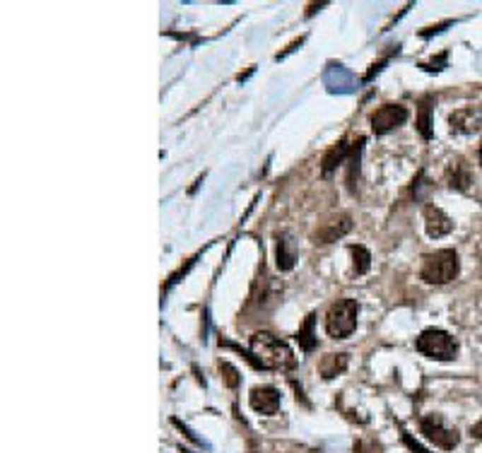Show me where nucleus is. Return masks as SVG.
Here are the masks:
<instances>
[{"instance_id":"nucleus-1","label":"nucleus","mask_w":482,"mask_h":453,"mask_svg":"<svg viewBox=\"0 0 482 453\" xmlns=\"http://www.w3.org/2000/svg\"><path fill=\"white\" fill-rule=\"evenodd\" d=\"M251 355L261 369H290L295 367V355L282 340L268 333H256L251 338Z\"/></svg>"},{"instance_id":"nucleus-2","label":"nucleus","mask_w":482,"mask_h":453,"mask_svg":"<svg viewBox=\"0 0 482 453\" xmlns=\"http://www.w3.org/2000/svg\"><path fill=\"white\" fill-rule=\"evenodd\" d=\"M458 254L451 249H442L434 251V254H427L425 261H422V270L420 278L427 282V285H446V282L456 280L458 275Z\"/></svg>"},{"instance_id":"nucleus-3","label":"nucleus","mask_w":482,"mask_h":453,"mask_svg":"<svg viewBox=\"0 0 482 453\" xmlns=\"http://www.w3.org/2000/svg\"><path fill=\"white\" fill-rule=\"evenodd\" d=\"M357 316H360V304L355 299H338L326 314V333L335 340L348 338L357 328Z\"/></svg>"},{"instance_id":"nucleus-4","label":"nucleus","mask_w":482,"mask_h":453,"mask_svg":"<svg viewBox=\"0 0 482 453\" xmlns=\"http://www.w3.org/2000/svg\"><path fill=\"white\" fill-rule=\"evenodd\" d=\"M417 352H422L429 360L437 362H451L458 352V343L451 338L446 331H439V328H427V331L420 333V338L415 340Z\"/></svg>"},{"instance_id":"nucleus-5","label":"nucleus","mask_w":482,"mask_h":453,"mask_svg":"<svg viewBox=\"0 0 482 453\" xmlns=\"http://www.w3.org/2000/svg\"><path fill=\"white\" fill-rule=\"evenodd\" d=\"M420 429L434 446H439V449H444V451L456 449L458 441H461L458 429L449 427L439 415H425V417H422V422H420Z\"/></svg>"},{"instance_id":"nucleus-6","label":"nucleus","mask_w":482,"mask_h":453,"mask_svg":"<svg viewBox=\"0 0 482 453\" xmlns=\"http://www.w3.org/2000/svg\"><path fill=\"white\" fill-rule=\"evenodd\" d=\"M408 121V109L401 107V104H384V107H379L372 114V119H369V123H372V131L376 135H384L393 131V128L403 126V123Z\"/></svg>"},{"instance_id":"nucleus-7","label":"nucleus","mask_w":482,"mask_h":453,"mask_svg":"<svg viewBox=\"0 0 482 453\" xmlns=\"http://www.w3.org/2000/svg\"><path fill=\"white\" fill-rule=\"evenodd\" d=\"M249 400L251 408L261 415H275L280 410V391L273 386H256Z\"/></svg>"},{"instance_id":"nucleus-8","label":"nucleus","mask_w":482,"mask_h":453,"mask_svg":"<svg viewBox=\"0 0 482 453\" xmlns=\"http://www.w3.org/2000/svg\"><path fill=\"white\" fill-rule=\"evenodd\" d=\"M350 229H352V217L340 215V217H333V220L323 222V225L316 229L314 239H316V244H333V241H338L340 237H345Z\"/></svg>"},{"instance_id":"nucleus-9","label":"nucleus","mask_w":482,"mask_h":453,"mask_svg":"<svg viewBox=\"0 0 482 453\" xmlns=\"http://www.w3.org/2000/svg\"><path fill=\"white\" fill-rule=\"evenodd\" d=\"M425 229L432 239H442L451 232V229H454V222H451V217L446 215L444 210H439L437 205H427L425 208Z\"/></svg>"},{"instance_id":"nucleus-10","label":"nucleus","mask_w":482,"mask_h":453,"mask_svg":"<svg viewBox=\"0 0 482 453\" xmlns=\"http://www.w3.org/2000/svg\"><path fill=\"white\" fill-rule=\"evenodd\" d=\"M480 126H482V119L478 111L473 109H461L456 114H451V131L456 133H475L480 131Z\"/></svg>"},{"instance_id":"nucleus-11","label":"nucleus","mask_w":482,"mask_h":453,"mask_svg":"<svg viewBox=\"0 0 482 453\" xmlns=\"http://www.w3.org/2000/svg\"><path fill=\"white\" fill-rule=\"evenodd\" d=\"M348 364H350V357L348 355H326L321 360V364H319V372H321L323 379L331 381L338 374H343L345 369H348Z\"/></svg>"},{"instance_id":"nucleus-12","label":"nucleus","mask_w":482,"mask_h":453,"mask_svg":"<svg viewBox=\"0 0 482 453\" xmlns=\"http://www.w3.org/2000/svg\"><path fill=\"white\" fill-rule=\"evenodd\" d=\"M275 258H278V268L280 270H292V266H295L297 256H295V249H292V244L285 239V234H278V244H275Z\"/></svg>"},{"instance_id":"nucleus-13","label":"nucleus","mask_w":482,"mask_h":453,"mask_svg":"<svg viewBox=\"0 0 482 453\" xmlns=\"http://www.w3.org/2000/svg\"><path fill=\"white\" fill-rule=\"evenodd\" d=\"M350 152H352V147L345 143V140H340V143L335 145L326 157H323V176H328L335 167H338V164H343Z\"/></svg>"},{"instance_id":"nucleus-14","label":"nucleus","mask_w":482,"mask_h":453,"mask_svg":"<svg viewBox=\"0 0 482 453\" xmlns=\"http://www.w3.org/2000/svg\"><path fill=\"white\" fill-rule=\"evenodd\" d=\"M470 172H468V167L463 162H456V164H451L449 167V186L451 188H458V191H466L468 184H470Z\"/></svg>"},{"instance_id":"nucleus-15","label":"nucleus","mask_w":482,"mask_h":453,"mask_svg":"<svg viewBox=\"0 0 482 453\" xmlns=\"http://www.w3.org/2000/svg\"><path fill=\"white\" fill-rule=\"evenodd\" d=\"M314 323H316V316H314V314H309V316H307V321H304V326L299 328V333H297V343L302 345L307 352H311V350L316 347Z\"/></svg>"},{"instance_id":"nucleus-16","label":"nucleus","mask_w":482,"mask_h":453,"mask_svg":"<svg viewBox=\"0 0 482 453\" xmlns=\"http://www.w3.org/2000/svg\"><path fill=\"white\" fill-rule=\"evenodd\" d=\"M350 254H352V266H355V273L357 275L367 273L369 266H372V254H369L364 246H350Z\"/></svg>"},{"instance_id":"nucleus-17","label":"nucleus","mask_w":482,"mask_h":453,"mask_svg":"<svg viewBox=\"0 0 482 453\" xmlns=\"http://www.w3.org/2000/svg\"><path fill=\"white\" fill-rule=\"evenodd\" d=\"M417 126H420V133L425 138H432V131H429V99L420 104V119H417Z\"/></svg>"},{"instance_id":"nucleus-18","label":"nucleus","mask_w":482,"mask_h":453,"mask_svg":"<svg viewBox=\"0 0 482 453\" xmlns=\"http://www.w3.org/2000/svg\"><path fill=\"white\" fill-rule=\"evenodd\" d=\"M220 372L225 374V381H227V386H232V388H237V386H239V372H237V369L232 367V364L222 362V364H220Z\"/></svg>"},{"instance_id":"nucleus-19","label":"nucleus","mask_w":482,"mask_h":453,"mask_svg":"<svg viewBox=\"0 0 482 453\" xmlns=\"http://www.w3.org/2000/svg\"><path fill=\"white\" fill-rule=\"evenodd\" d=\"M403 441H405V444H408V449L413 451V453H429V451L422 449V446L417 444V441H415L413 437H410V434H405V432H403Z\"/></svg>"},{"instance_id":"nucleus-20","label":"nucleus","mask_w":482,"mask_h":453,"mask_svg":"<svg viewBox=\"0 0 482 453\" xmlns=\"http://www.w3.org/2000/svg\"><path fill=\"white\" fill-rule=\"evenodd\" d=\"M480 164H482V145H480Z\"/></svg>"}]
</instances>
